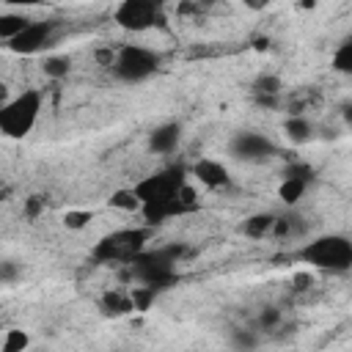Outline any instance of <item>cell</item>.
Here are the masks:
<instances>
[{
	"label": "cell",
	"mask_w": 352,
	"mask_h": 352,
	"mask_svg": "<svg viewBox=\"0 0 352 352\" xmlns=\"http://www.w3.org/2000/svg\"><path fill=\"white\" fill-rule=\"evenodd\" d=\"M179 143H182V124H179V121L160 124V126L151 129V135H148V148H151L154 154H170V151H176Z\"/></svg>",
	"instance_id": "12"
},
{
	"label": "cell",
	"mask_w": 352,
	"mask_h": 352,
	"mask_svg": "<svg viewBox=\"0 0 352 352\" xmlns=\"http://www.w3.org/2000/svg\"><path fill=\"white\" fill-rule=\"evenodd\" d=\"M297 220H300V217H294V214H280V217L275 220L272 234H275V236H292V234H300L305 226L297 223Z\"/></svg>",
	"instance_id": "25"
},
{
	"label": "cell",
	"mask_w": 352,
	"mask_h": 352,
	"mask_svg": "<svg viewBox=\"0 0 352 352\" xmlns=\"http://www.w3.org/2000/svg\"><path fill=\"white\" fill-rule=\"evenodd\" d=\"M162 66V55L148 50V47H140V44H124L116 58H113V77L118 82H126V85H138V82H146L151 74H157V69Z\"/></svg>",
	"instance_id": "5"
},
{
	"label": "cell",
	"mask_w": 352,
	"mask_h": 352,
	"mask_svg": "<svg viewBox=\"0 0 352 352\" xmlns=\"http://www.w3.org/2000/svg\"><path fill=\"white\" fill-rule=\"evenodd\" d=\"M91 220H94V212H91V209H69V212L63 214V226L72 228V231L85 228Z\"/></svg>",
	"instance_id": "24"
},
{
	"label": "cell",
	"mask_w": 352,
	"mask_h": 352,
	"mask_svg": "<svg viewBox=\"0 0 352 352\" xmlns=\"http://www.w3.org/2000/svg\"><path fill=\"white\" fill-rule=\"evenodd\" d=\"M154 228L148 226H132V228H116L104 234L99 242L91 248V258L99 264H129L135 256H140L148 248Z\"/></svg>",
	"instance_id": "3"
},
{
	"label": "cell",
	"mask_w": 352,
	"mask_h": 352,
	"mask_svg": "<svg viewBox=\"0 0 352 352\" xmlns=\"http://www.w3.org/2000/svg\"><path fill=\"white\" fill-rule=\"evenodd\" d=\"M30 22H33V19H28L25 14H16V11H6V14H0V41H3V44L14 41Z\"/></svg>",
	"instance_id": "15"
},
{
	"label": "cell",
	"mask_w": 352,
	"mask_h": 352,
	"mask_svg": "<svg viewBox=\"0 0 352 352\" xmlns=\"http://www.w3.org/2000/svg\"><path fill=\"white\" fill-rule=\"evenodd\" d=\"M283 132L294 146H302V143H308L314 138V124L305 116H289L286 124H283Z\"/></svg>",
	"instance_id": "16"
},
{
	"label": "cell",
	"mask_w": 352,
	"mask_h": 352,
	"mask_svg": "<svg viewBox=\"0 0 352 352\" xmlns=\"http://www.w3.org/2000/svg\"><path fill=\"white\" fill-rule=\"evenodd\" d=\"M22 212H25V217H28V220H36V217L44 212V198H41V195H28V198H25Z\"/></svg>",
	"instance_id": "26"
},
{
	"label": "cell",
	"mask_w": 352,
	"mask_h": 352,
	"mask_svg": "<svg viewBox=\"0 0 352 352\" xmlns=\"http://www.w3.org/2000/svg\"><path fill=\"white\" fill-rule=\"evenodd\" d=\"M280 319H283V314H280L278 305H264L258 311V316H256V330L258 333H270V330H275L280 324Z\"/></svg>",
	"instance_id": "23"
},
{
	"label": "cell",
	"mask_w": 352,
	"mask_h": 352,
	"mask_svg": "<svg viewBox=\"0 0 352 352\" xmlns=\"http://www.w3.org/2000/svg\"><path fill=\"white\" fill-rule=\"evenodd\" d=\"M187 187V170L184 165H168L151 176H143L132 190L140 198V204H157V201H170Z\"/></svg>",
	"instance_id": "6"
},
{
	"label": "cell",
	"mask_w": 352,
	"mask_h": 352,
	"mask_svg": "<svg viewBox=\"0 0 352 352\" xmlns=\"http://www.w3.org/2000/svg\"><path fill=\"white\" fill-rule=\"evenodd\" d=\"M184 245L176 242V245H162V248H146L140 256H135L129 264H126V275L138 283V286H148L154 289L157 294L170 289L176 280H179V272H176V264L179 258L184 256Z\"/></svg>",
	"instance_id": "1"
},
{
	"label": "cell",
	"mask_w": 352,
	"mask_h": 352,
	"mask_svg": "<svg viewBox=\"0 0 352 352\" xmlns=\"http://www.w3.org/2000/svg\"><path fill=\"white\" fill-rule=\"evenodd\" d=\"M297 258L319 272L344 275L352 270V239L344 234H322L297 250Z\"/></svg>",
	"instance_id": "2"
},
{
	"label": "cell",
	"mask_w": 352,
	"mask_h": 352,
	"mask_svg": "<svg viewBox=\"0 0 352 352\" xmlns=\"http://www.w3.org/2000/svg\"><path fill=\"white\" fill-rule=\"evenodd\" d=\"M16 278H19V267H16V261L6 258V261L0 264V280H3V283H14Z\"/></svg>",
	"instance_id": "27"
},
{
	"label": "cell",
	"mask_w": 352,
	"mask_h": 352,
	"mask_svg": "<svg viewBox=\"0 0 352 352\" xmlns=\"http://www.w3.org/2000/svg\"><path fill=\"white\" fill-rule=\"evenodd\" d=\"M69 69H72V58H69V55H50V58H44V63H41V72H44L50 80L66 77Z\"/></svg>",
	"instance_id": "20"
},
{
	"label": "cell",
	"mask_w": 352,
	"mask_h": 352,
	"mask_svg": "<svg viewBox=\"0 0 352 352\" xmlns=\"http://www.w3.org/2000/svg\"><path fill=\"white\" fill-rule=\"evenodd\" d=\"M280 88H283V82H280L278 74H258L253 80V96H256L258 104H270L272 107L278 102V96H280Z\"/></svg>",
	"instance_id": "13"
},
{
	"label": "cell",
	"mask_w": 352,
	"mask_h": 352,
	"mask_svg": "<svg viewBox=\"0 0 352 352\" xmlns=\"http://www.w3.org/2000/svg\"><path fill=\"white\" fill-rule=\"evenodd\" d=\"M99 308H102V314H107V316H121V314L132 311L135 305H132V297H129V294L107 292V294L99 300Z\"/></svg>",
	"instance_id": "18"
},
{
	"label": "cell",
	"mask_w": 352,
	"mask_h": 352,
	"mask_svg": "<svg viewBox=\"0 0 352 352\" xmlns=\"http://www.w3.org/2000/svg\"><path fill=\"white\" fill-rule=\"evenodd\" d=\"M228 344L234 352H256L261 344V333L256 327H234L228 336Z\"/></svg>",
	"instance_id": "17"
},
{
	"label": "cell",
	"mask_w": 352,
	"mask_h": 352,
	"mask_svg": "<svg viewBox=\"0 0 352 352\" xmlns=\"http://www.w3.org/2000/svg\"><path fill=\"white\" fill-rule=\"evenodd\" d=\"M228 154L234 160H242V162H264V160H272L278 154V146L267 135H261V132L242 129V132L231 135Z\"/></svg>",
	"instance_id": "8"
},
{
	"label": "cell",
	"mask_w": 352,
	"mask_h": 352,
	"mask_svg": "<svg viewBox=\"0 0 352 352\" xmlns=\"http://www.w3.org/2000/svg\"><path fill=\"white\" fill-rule=\"evenodd\" d=\"M341 118H344L346 126H352V102H346V104L341 107Z\"/></svg>",
	"instance_id": "28"
},
{
	"label": "cell",
	"mask_w": 352,
	"mask_h": 352,
	"mask_svg": "<svg viewBox=\"0 0 352 352\" xmlns=\"http://www.w3.org/2000/svg\"><path fill=\"white\" fill-rule=\"evenodd\" d=\"M330 63H333V69H336L338 74H352V33L341 38V44L336 47Z\"/></svg>",
	"instance_id": "19"
},
{
	"label": "cell",
	"mask_w": 352,
	"mask_h": 352,
	"mask_svg": "<svg viewBox=\"0 0 352 352\" xmlns=\"http://www.w3.org/2000/svg\"><path fill=\"white\" fill-rule=\"evenodd\" d=\"M110 206L113 209H121V212H140V198L135 195V190L129 187V190H116L113 195H110Z\"/></svg>",
	"instance_id": "22"
},
{
	"label": "cell",
	"mask_w": 352,
	"mask_h": 352,
	"mask_svg": "<svg viewBox=\"0 0 352 352\" xmlns=\"http://www.w3.org/2000/svg\"><path fill=\"white\" fill-rule=\"evenodd\" d=\"M192 176H195L204 187H209V190H220V187H228V184H231V173H228V168H226L220 160H212V157H201V160H195V165H192Z\"/></svg>",
	"instance_id": "11"
},
{
	"label": "cell",
	"mask_w": 352,
	"mask_h": 352,
	"mask_svg": "<svg viewBox=\"0 0 352 352\" xmlns=\"http://www.w3.org/2000/svg\"><path fill=\"white\" fill-rule=\"evenodd\" d=\"M41 113V91L38 88H25L6 104H0V132L11 140L28 138L38 121Z\"/></svg>",
	"instance_id": "4"
},
{
	"label": "cell",
	"mask_w": 352,
	"mask_h": 352,
	"mask_svg": "<svg viewBox=\"0 0 352 352\" xmlns=\"http://www.w3.org/2000/svg\"><path fill=\"white\" fill-rule=\"evenodd\" d=\"M113 19L118 28L132 30V33H143L148 28H160L165 25V11L160 3L154 0H124L116 6Z\"/></svg>",
	"instance_id": "7"
},
{
	"label": "cell",
	"mask_w": 352,
	"mask_h": 352,
	"mask_svg": "<svg viewBox=\"0 0 352 352\" xmlns=\"http://www.w3.org/2000/svg\"><path fill=\"white\" fill-rule=\"evenodd\" d=\"M275 220H278V214H272V212H256L242 223V234L250 239H264L267 234H272Z\"/></svg>",
	"instance_id": "14"
},
{
	"label": "cell",
	"mask_w": 352,
	"mask_h": 352,
	"mask_svg": "<svg viewBox=\"0 0 352 352\" xmlns=\"http://www.w3.org/2000/svg\"><path fill=\"white\" fill-rule=\"evenodd\" d=\"M52 38H55V22H50V19H33V22H30L14 41H8L6 47H8L11 52H16V55H36V52H41L44 47H50Z\"/></svg>",
	"instance_id": "9"
},
{
	"label": "cell",
	"mask_w": 352,
	"mask_h": 352,
	"mask_svg": "<svg viewBox=\"0 0 352 352\" xmlns=\"http://www.w3.org/2000/svg\"><path fill=\"white\" fill-rule=\"evenodd\" d=\"M314 176H316L314 165H308V162H289L286 170H283V182L278 187V198L283 204H289V206L297 204L302 198V192L308 190V184L314 182Z\"/></svg>",
	"instance_id": "10"
},
{
	"label": "cell",
	"mask_w": 352,
	"mask_h": 352,
	"mask_svg": "<svg viewBox=\"0 0 352 352\" xmlns=\"http://www.w3.org/2000/svg\"><path fill=\"white\" fill-rule=\"evenodd\" d=\"M30 346V336H28V330H22V327H11V330H6V336H3V346H0V352H25Z\"/></svg>",
	"instance_id": "21"
}]
</instances>
